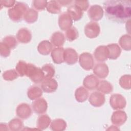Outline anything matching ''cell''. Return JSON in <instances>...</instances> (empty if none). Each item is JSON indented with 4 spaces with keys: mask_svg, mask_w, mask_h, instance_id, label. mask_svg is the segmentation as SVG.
<instances>
[{
    "mask_svg": "<svg viewBox=\"0 0 131 131\" xmlns=\"http://www.w3.org/2000/svg\"><path fill=\"white\" fill-rule=\"evenodd\" d=\"M106 17L117 23H124L130 20L131 2L129 0H109L103 3Z\"/></svg>",
    "mask_w": 131,
    "mask_h": 131,
    "instance_id": "obj_1",
    "label": "cell"
},
{
    "mask_svg": "<svg viewBox=\"0 0 131 131\" xmlns=\"http://www.w3.org/2000/svg\"><path fill=\"white\" fill-rule=\"evenodd\" d=\"M28 9V6L26 3L16 2L14 6L8 10L9 16L14 21H20L24 17V15Z\"/></svg>",
    "mask_w": 131,
    "mask_h": 131,
    "instance_id": "obj_2",
    "label": "cell"
},
{
    "mask_svg": "<svg viewBox=\"0 0 131 131\" xmlns=\"http://www.w3.org/2000/svg\"><path fill=\"white\" fill-rule=\"evenodd\" d=\"M25 76L29 77L35 83H41L45 78L42 70L31 63H27Z\"/></svg>",
    "mask_w": 131,
    "mask_h": 131,
    "instance_id": "obj_3",
    "label": "cell"
},
{
    "mask_svg": "<svg viewBox=\"0 0 131 131\" xmlns=\"http://www.w3.org/2000/svg\"><path fill=\"white\" fill-rule=\"evenodd\" d=\"M79 62L80 66L85 70H91L94 64L92 55L88 52L80 54L79 57Z\"/></svg>",
    "mask_w": 131,
    "mask_h": 131,
    "instance_id": "obj_4",
    "label": "cell"
},
{
    "mask_svg": "<svg viewBox=\"0 0 131 131\" xmlns=\"http://www.w3.org/2000/svg\"><path fill=\"white\" fill-rule=\"evenodd\" d=\"M100 31V27L96 22L91 21L84 27L85 35L90 38L96 37L99 34Z\"/></svg>",
    "mask_w": 131,
    "mask_h": 131,
    "instance_id": "obj_5",
    "label": "cell"
},
{
    "mask_svg": "<svg viewBox=\"0 0 131 131\" xmlns=\"http://www.w3.org/2000/svg\"><path fill=\"white\" fill-rule=\"evenodd\" d=\"M110 105L114 110L122 109L126 105V101L124 97L118 94H114L110 97Z\"/></svg>",
    "mask_w": 131,
    "mask_h": 131,
    "instance_id": "obj_6",
    "label": "cell"
},
{
    "mask_svg": "<svg viewBox=\"0 0 131 131\" xmlns=\"http://www.w3.org/2000/svg\"><path fill=\"white\" fill-rule=\"evenodd\" d=\"M41 88L43 91L46 93H53L56 91L58 88V83L54 78H45L41 82Z\"/></svg>",
    "mask_w": 131,
    "mask_h": 131,
    "instance_id": "obj_7",
    "label": "cell"
},
{
    "mask_svg": "<svg viewBox=\"0 0 131 131\" xmlns=\"http://www.w3.org/2000/svg\"><path fill=\"white\" fill-rule=\"evenodd\" d=\"M88 14L89 18L91 20L98 21L101 19L103 17V10L100 6L95 5L90 7L88 10Z\"/></svg>",
    "mask_w": 131,
    "mask_h": 131,
    "instance_id": "obj_8",
    "label": "cell"
},
{
    "mask_svg": "<svg viewBox=\"0 0 131 131\" xmlns=\"http://www.w3.org/2000/svg\"><path fill=\"white\" fill-rule=\"evenodd\" d=\"M32 107L35 113L42 114L46 112L47 110V102L43 98H40L32 102Z\"/></svg>",
    "mask_w": 131,
    "mask_h": 131,
    "instance_id": "obj_9",
    "label": "cell"
},
{
    "mask_svg": "<svg viewBox=\"0 0 131 131\" xmlns=\"http://www.w3.org/2000/svg\"><path fill=\"white\" fill-rule=\"evenodd\" d=\"M16 113L19 118L26 119L31 115L32 110L28 104L23 103L18 105L16 110Z\"/></svg>",
    "mask_w": 131,
    "mask_h": 131,
    "instance_id": "obj_10",
    "label": "cell"
},
{
    "mask_svg": "<svg viewBox=\"0 0 131 131\" xmlns=\"http://www.w3.org/2000/svg\"><path fill=\"white\" fill-rule=\"evenodd\" d=\"M73 24L72 19L68 13L63 12L61 14L58 18L59 26L63 31L68 30L71 28Z\"/></svg>",
    "mask_w": 131,
    "mask_h": 131,
    "instance_id": "obj_11",
    "label": "cell"
},
{
    "mask_svg": "<svg viewBox=\"0 0 131 131\" xmlns=\"http://www.w3.org/2000/svg\"><path fill=\"white\" fill-rule=\"evenodd\" d=\"M78 54L76 51L72 48H67L64 50L63 59L68 64H73L78 60Z\"/></svg>",
    "mask_w": 131,
    "mask_h": 131,
    "instance_id": "obj_12",
    "label": "cell"
},
{
    "mask_svg": "<svg viewBox=\"0 0 131 131\" xmlns=\"http://www.w3.org/2000/svg\"><path fill=\"white\" fill-rule=\"evenodd\" d=\"M94 55L97 61L99 62L104 61L108 58V50L106 46H100L97 47L94 53Z\"/></svg>",
    "mask_w": 131,
    "mask_h": 131,
    "instance_id": "obj_13",
    "label": "cell"
},
{
    "mask_svg": "<svg viewBox=\"0 0 131 131\" xmlns=\"http://www.w3.org/2000/svg\"><path fill=\"white\" fill-rule=\"evenodd\" d=\"M89 102L95 107H100L104 103V95L100 92H94L90 95Z\"/></svg>",
    "mask_w": 131,
    "mask_h": 131,
    "instance_id": "obj_14",
    "label": "cell"
},
{
    "mask_svg": "<svg viewBox=\"0 0 131 131\" xmlns=\"http://www.w3.org/2000/svg\"><path fill=\"white\" fill-rule=\"evenodd\" d=\"M99 83L98 78L94 75H88L83 80V85L87 89L93 90L97 88Z\"/></svg>",
    "mask_w": 131,
    "mask_h": 131,
    "instance_id": "obj_15",
    "label": "cell"
},
{
    "mask_svg": "<svg viewBox=\"0 0 131 131\" xmlns=\"http://www.w3.org/2000/svg\"><path fill=\"white\" fill-rule=\"evenodd\" d=\"M17 40L21 43H26L30 41L32 35L31 32L27 28H21L19 29L16 35Z\"/></svg>",
    "mask_w": 131,
    "mask_h": 131,
    "instance_id": "obj_16",
    "label": "cell"
},
{
    "mask_svg": "<svg viewBox=\"0 0 131 131\" xmlns=\"http://www.w3.org/2000/svg\"><path fill=\"white\" fill-rule=\"evenodd\" d=\"M67 13L74 21L80 20L83 16V11L75 4L68 7Z\"/></svg>",
    "mask_w": 131,
    "mask_h": 131,
    "instance_id": "obj_17",
    "label": "cell"
},
{
    "mask_svg": "<svg viewBox=\"0 0 131 131\" xmlns=\"http://www.w3.org/2000/svg\"><path fill=\"white\" fill-rule=\"evenodd\" d=\"M126 120V115L124 112L121 111H117L113 113L111 121L114 124L121 125L124 123Z\"/></svg>",
    "mask_w": 131,
    "mask_h": 131,
    "instance_id": "obj_18",
    "label": "cell"
},
{
    "mask_svg": "<svg viewBox=\"0 0 131 131\" xmlns=\"http://www.w3.org/2000/svg\"><path fill=\"white\" fill-rule=\"evenodd\" d=\"M93 72L100 78H105L108 74V68L105 63H98L93 70Z\"/></svg>",
    "mask_w": 131,
    "mask_h": 131,
    "instance_id": "obj_19",
    "label": "cell"
},
{
    "mask_svg": "<svg viewBox=\"0 0 131 131\" xmlns=\"http://www.w3.org/2000/svg\"><path fill=\"white\" fill-rule=\"evenodd\" d=\"M64 49L63 48H57L54 49L51 53L52 60L55 63L60 64L64 61L63 53Z\"/></svg>",
    "mask_w": 131,
    "mask_h": 131,
    "instance_id": "obj_20",
    "label": "cell"
},
{
    "mask_svg": "<svg viewBox=\"0 0 131 131\" xmlns=\"http://www.w3.org/2000/svg\"><path fill=\"white\" fill-rule=\"evenodd\" d=\"M108 50V58L111 59H117L121 54V49L117 43L109 44L106 46Z\"/></svg>",
    "mask_w": 131,
    "mask_h": 131,
    "instance_id": "obj_21",
    "label": "cell"
},
{
    "mask_svg": "<svg viewBox=\"0 0 131 131\" xmlns=\"http://www.w3.org/2000/svg\"><path fill=\"white\" fill-rule=\"evenodd\" d=\"M65 38L63 33L59 31L54 32L51 36V41L54 46H62L64 42Z\"/></svg>",
    "mask_w": 131,
    "mask_h": 131,
    "instance_id": "obj_22",
    "label": "cell"
},
{
    "mask_svg": "<svg viewBox=\"0 0 131 131\" xmlns=\"http://www.w3.org/2000/svg\"><path fill=\"white\" fill-rule=\"evenodd\" d=\"M42 89L36 85H32L28 89L27 95L31 100H34L40 97L42 94Z\"/></svg>",
    "mask_w": 131,
    "mask_h": 131,
    "instance_id": "obj_23",
    "label": "cell"
},
{
    "mask_svg": "<svg viewBox=\"0 0 131 131\" xmlns=\"http://www.w3.org/2000/svg\"><path fill=\"white\" fill-rule=\"evenodd\" d=\"M37 50L41 54L48 55L52 50V45L48 40H43L39 43Z\"/></svg>",
    "mask_w": 131,
    "mask_h": 131,
    "instance_id": "obj_24",
    "label": "cell"
},
{
    "mask_svg": "<svg viewBox=\"0 0 131 131\" xmlns=\"http://www.w3.org/2000/svg\"><path fill=\"white\" fill-rule=\"evenodd\" d=\"M76 100L79 102H83L85 101L89 96V92L82 86L77 89L75 93Z\"/></svg>",
    "mask_w": 131,
    "mask_h": 131,
    "instance_id": "obj_25",
    "label": "cell"
},
{
    "mask_svg": "<svg viewBox=\"0 0 131 131\" xmlns=\"http://www.w3.org/2000/svg\"><path fill=\"white\" fill-rule=\"evenodd\" d=\"M38 17V12L32 8H29L26 12L24 18L28 23L35 22Z\"/></svg>",
    "mask_w": 131,
    "mask_h": 131,
    "instance_id": "obj_26",
    "label": "cell"
},
{
    "mask_svg": "<svg viewBox=\"0 0 131 131\" xmlns=\"http://www.w3.org/2000/svg\"><path fill=\"white\" fill-rule=\"evenodd\" d=\"M46 7L47 11L51 13H58L61 10V6L57 1H50L48 2Z\"/></svg>",
    "mask_w": 131,
    "mask_h": 131,
    "instance_id": "obj_27",
    "label": "cell"
},
{
    "mask_svg": "<svg viewBox=\"0 0 131 131\" xmlns=\"http://www.w3.org/2000/svg\"><path fill=\"white\" fill-rule=\"evenodd\" d=\"M50 122L51 119L48 115H42L38 118L36 125L40 129H43L49 126Z\"/></svg>",
    "mask_w": 131,
    "mask_h": 131,
    "instance_id": "obj_28",
    "label": "cell"
},
{
    "mask_svg": "<svg viewBox=\"0 0 131 131\" xmlns=\"http://www.w3.org/2000/svg\"><path fill=\"white\" fill-rule=\"evenodd\" d=\"M113 86L108 81L105 80L101 81L99 82V85L97 87L98 91L104 94H108L113 91Z\"/></svg>",
    "mask_w": 131,
    "mask_h": 131,
    "instance_id": "obj_29",
    "label": "cell"
},
{
    "mask_svg": "<svg viewBox=\"0 0 131 131\" xmlns=\"http://www.w3.org/2000/svg\"><path fill=\"white\" fill-rule=\"evenodd\" d=\"M41 70L44 74L45 78H52L55 75V69L51 63H48L43 65Z\"/></svg>",
    "mask_w": 131,
    "mask_h": 131,
    "instance_id": "obj_30",
    "label": "cell"
},
{
    "mask_svg": "<svg viewBox=\"0 0 131 131\" xmlns=\"http://www.w3.org/2000/svg\"><path fill=\"white\" fill-rule=\"evenodd\" d=\"M130 38V35L126 34L122 36L119 40L121 47L125 50H130V39L126 41Z\"/></svg>",
    "mask_w": 131,
    "mask_h": 131,
    "instance_id": "obj_31",
    "label": "cell"
},
{
    "mask_svg": "<svg viewBox=\"0 0 131 131\" xmlns=\"http://www.w3.org/2000/svg\"><path fill=\"white\" fill-rule=\"evenodd\" d=\"M18 76V74L16 70L14 69L7 70L4 72L3 74V77L4 79L7 81H12L16 78H17Z\"/></svg>",
    "mask_w": 131,
    "mask_h": 131,
    "instance_id": "obj_32",
    "label": "cell"
},
{
    "mask_svg": "<svg viewBox=\"0 0 131 131\" xmlns=\"http://www.w3.org/2000/svg\"><path fill=\"white\" fill-rule=\"evenodd\" d=\"M2 42L5 43L7 46H8L10 49H13L15 48L17 45V42L16 38L14 36L12 35L6 36L5 38H4Z\"/></svg>",
    "mask_w": 131,
    "mask_h": 131,
    "instance_id": "obj_33",
    "label": "cell"
},
{
    "mask_svg": "<svg viewBox=\"0 0 131 131\" xmlns=\"http://www.w3.org/2000/svg\"><path fill=\"white\" fill-rule=\"evenodd\" d=\"M66 37L70 41L76 39L78 37V32L76 28L73 27L69 29L66 33Z\"/></svg>",
    "mask_w": 131,
    "mask_h": 131,
    "instance_id": "obj_34",
    "label": "cell"
},
{
    "mask_svg": "<svg viewBox=\"0 0 131 131\" xmlns=\"http://www.w3.org/2000/svg\"><path fill=\"white\" fill-rule=\"evenodd\" d=\"M27 63L23 60H19L16 66V71L20 76H24L26 74Z\"/></svg>",
    "mask_w": 131,
    "mask_h": 131,
    "instance_id": "obj_35",
    "label": "cell"
},
{
    "mask_svg": "<svg viewBox=\"0 0 131 131\" xmlns=\"http://www.w3.org/2000/svg\"><path fill=\"white\" fill-rule=\"evenodd\" d=\"M48 2L43 0H35L32 1V6L34 9L38 11H41L45 9L47 7Z\"/></svg>",
    "mask_w": 131,
    "mask_h": 131,
    "instance_id": "obj_36",
    "label": "cell"
},
{
    "mask_svg": "<svg viewBox=\"0 0 131 131\" xmlns=\"http://www.w3.org/2000/svg\"><path fill=\"white\" fill-rule=\"evenodd\" d=\"M10 49L7 46L5 43L2 41L1 42V48H0V53L1 55L4 57H6L10 55Z\"/></svg>",
    "mask_w": 131,
    "mask_h": 131,
    "instance_id": "obj_37",
    "label": "cell"
},
{
    "mask_svg": "<svg viewBox=\"0 0 131 131\" xmlns=\"http://www.w3.org/2000/svg\"><path fill=\"white\" fill-rule=\"evenodd\" d=\"M129 78H130V76L129 75H125L121 77V78L120 79V80H119V83L122 88H123L125 89H130V84L127 83V79Z\"/></svg>",
    "mask_w": 131,
    "mask_h": 131,
    "instance_id": "obj_38",
    "label": "cell"
},
{
    "mask_svg": "<svg viewBox=\"0 0 131 131\" xmlns=\"http://www.w3.org/2000/svg\"><path fill=\"white\" fill-rule=\"evenodd\" d=\"M9 126L11 130H15L16 127H21L23 126V122L18 118H14L9 122Z\"/></svg>",
    "mask_w": 131,
    "mask_h": 131,
    "instance_id": "obj_39",
    "label": "cell"
},
{
    "mask_svg": "<svg viewBox=\"0 0 131 131\" xmlns=\"http://www.w3.org/2000/svg\"><path fill=\"white\" fill-rule=\"evenodd\" d=\"M74 3V4L79 7L82 11L86 10L89 6V3L88 1H75Z\"/></svg>",
    "mask_w": 131,
    "mask_h": 131,
    "instance_id": "obj_40",
    "label": "cell"
},
{
    "mask_svg": "<svg viewBox=\"0 0 131 131\" xmlns=\"http://www.w3.org/2000/svg\"><path fill=\"white\" fill-rule=\"evenodd\" d=\"M16 2L14 1H1V4L6 7H11L14 6Z\"/></svg>",
    "mask_w": 131,
    "mask_h": 131,
    "instance_id": "obj_41",
    "label": "cell"
},
{
    "mask_svg": "<svg viewBox=\"0 0 131 131\" xmlns=\"http://www.w3.org/2000/svg\"><path fill=\"white\" fill-rule=\"evenodd\" d=\"M59 4L60 6H66L67 5H69V4H71L73 1H57Z\"/></svg>",
    "mask_w": 131,
    "mask_h": 131,
    "instance_id": "obj_42",
    "label": "cell"
}]
</instances>
